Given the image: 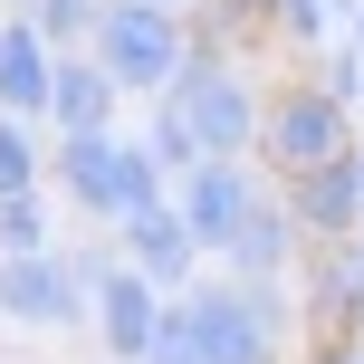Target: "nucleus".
<instances>
[{
  "label": "nucleus",
  "mask_w": 364,
  "mask_h": 364,
  "mask_svg": "<svg viewBox=\"0 0 364 364\" xmlns=\"http://www.w3.org/2000/svg\"><path fill=\"white\" fill-rule=\"evenodd\" d=\"M144 364H211V346H201V326H192V307L182 297H164V316H154V346Z\"/></svg>",
  "instance_id": "obj_15"
},
{
  "label": "nucleus",
  "mask_w": 364,
  "mask_h": 364,
  "mask_svg": "<svg viewBox=\"0 0 364 364\" xmlns=\"http://www.w3.org/2000/svg\"><path fill=\"white\" fill-rule=\"evenodd\" d=\"M48 77H58V48L38 38L29 10H0V106L48 125Z\"/></svg>",
  "instance_id": "obj_13"
},
{
  "label": "nucleus",
  "mask_w": 364,
  "mask_h": 364,
  "mask_svg": "<svg viewBox=\"0 0 364 364\" xmlns=\"http://www.w3.org/2000/svg\"><path fill=\"white\" fill-rule=\"evenodd\" d=\"M355 173H364V134H355Z\"/></svg>",
  "instance_id": "obj_24"
},
{
  "label": "nucleus",
  "mask_w": 364,
  "mask_h": 364,
  "mask_svg": "<svg viewBox=\"0 0 364 364\" xmlns=\"http://www.w3.org/2000/svg\"><path fill=\"white\" fill-rule=\"evenodd\" d=\"M115 269V250H10L0 259V326H77L96 316V278Z\"/></svg>",
  "instance_id": "obj_5"
},
{
  "label": "nucleus",
  "mask_w": 364,
  "mask_h": 364,
  "mask_svg": "<svg viewBox=\"0 0 364 364\" xmlns=\"http://www.w3.org/2000/svg\"><path fill=\"white\" fill-rule=\"evenodd\" d=\"M288 211H297V230H307V250H316V240H355L364 230V173H355V154L297 173L288 182Z\"/></svg>",
  "instance_id": "obj_12"
},
{
  "label": "nucleus",
  "mask_w": 364,
  "mask_h": 364,
  "mask_svg": "<svg viewBox=\"0 0 364 364\" xmlns=\"http://www.w3.org/2000/svg\"><path fill=\"white\" fill-rule=\"evenodd\" d=\"M259 96L269 87H250V68L230 48H201L192 38V68L154 96V115H173L192 134V154H259Z\"/></svg>",
  "instance_id": "obj_2"
},
{
  "label": "nucleus",
  "mask_w": 364,
  "mask_h": 364,
  "mask_svg": "<svg viewBox=\"0 0 364 364\" xmlns=\"http://www.w3.org/2000/svg\"><path fill=\"white\" fill-rule=\"evenodd\" d=\"M10 250H48V192H0V259Z\"/></svg>",
  "instance_id": "obj_16"
},
{
  "label": "nucleus",
  "mask_w": 364,
  "mask_h": 364,
  "mask_svg": "<svg viewBox=\"0 0 364 364\" xmlns=\"http://www.w3.org/2000/svg\"><path fill=\"white\" fill-rule=\"evenodd\" d=\"M154 316H164V288H154V278L115 250V269L96 278V336H106V355H115V364H144Z\"/></svg>",
  "instance_id": "obj_9"
},
{
  "label": "nucleus",
  "mask_w": 364,
  "mask_h": 364,
  "mask_svg": "<svg viewBox=\"0 0 364 364\" xmlns=\"http://www.w3.org/2000/svg\"><path fill=\"white\" fill-rule=\"evenodd\" d=\"M355 48H364V0H355Z\"/></svg>",
  "instance_id": "obj_23"
},
{
  "label": "nucleus",
  "mask_w": 364,
  "mask_h": 364,
  "mask_svg": "<svg viewBox=\"0 0 364 364\" xmlns=\"http://www.w3.org/2000/svg\"><path fill=\"white\" fill-rule=\"evenodd\" d=\"M115 106H125V87L106 77V58H96V48H58L48 125H58V134H96V125H115Z\"/></svg>",
  "instance_id": "obj_14"
},
{
  "label": "nucleus",
  "mask_w": 364,
  "mask_h": 364,
  "mask_svg": "<svg viewBox=\"0 0 364 364\" xmlns=\"http://www.w3.org/2000/svg\"><path fill=\"white\" fill-rule=\"evenodd\" d=\"M29 19H38V38H48V48H87L96 19H106V0H29Z\"/></svg>",
  "instance_id": "obj_17"
},
{
  "label": "nucleus",
  "mask_w": 364,
  "mask_h": 364,
  "mask_svg": "<svg viewBox=\"0 0 364 364\" xmlns=\"http://www.w3.org/2000/svg\"><path fill=\"white\" fill-rule=\"evenodd\" d=\"M364 326V230L307 250V336H355Z\"/></svg>",
  "instance_id": "obj_8"
},
{
  "label": "nucleus",
  "mask_w": 364,
  "mask_h": 364,
  "mask_svg": "<svg viewBox=\"0 0 364 364\" xmlns=\"http://www.w3.org/2000/svg\"><path fill=\"white\" fill-rule=\"evenodd\" d=\"M182 307H192L211 364H288V346H297L288 278H230V269H220V278H192Z\"/></svg>",
  "instance_id": "obj_1"
},
{
  "label": "nucleus",
  "mask_w": 364,
  "mask_h": 364,
  "mask_svg": "<svg viewBox=\"0 0 364 364\" xmlns=\"http://www.w3.org/2000/svg\"><path fill=\"white\" fill-rule=\"evenodd\" d=\"M297 250H307V230H297V211H288V182H259V201H250V220H240V240H230L220 269L230 278H288Z\"/></svg>",
  "instance_id": "obj_11"
},
{
  "label": "nucleus",
  "mask_w": 364,
  "mask_h": 364,
  "mask_svg": "<svg viewBox=\"0 0 364 364\" xmlns=\"http://www.w3.org/2000/svg\"><path fill=\"white\" fill-rule=\"evenodd\" d=\"M316 87L355 106V87H364V48H326V68H316Z\"/></svg>",
  "instance_id": "obj_20"
},
{
  "label": "nucleus",
  "mask_w": 364,
  "mask_h": 364,
  "mask_svg": "<svg viewBox=\"0 0 364 364\" xmlns=\"http://www.w3.org/2000/svg\"><path fill=\"white\" fill-rule=\"evenodd\" d=\"M326 19H336V0H278V38H307V48H316Z\"/></svg>",
  "instance_id": "obj_19"
},
{
  "label": "nucleus",
  "mask_w": 364,
  "mask_h": 364,
  "mask_svg": "<svg viewBox=\"0 0 364 364\" xmlns=\"http://www.w3.org/2000/svg\"><path fill=\"white\" fill-rule=\"evenodd\" d=\"M38 173H48V164H38V125L0 106V192H29Z\"/></svg>",
  "instance_id": "obj_18"
},
{
  "label": "nucleus",
  "mask_w": 364,
  "mask_h": 364,
  "mask_svg": "<svg viewBox=\"0 0 364 364\" xmlns=\"http://www.w3.org/2000/svg\"><path fill=\"white\" fill-rule=\"evenodd\" d=\"M0 10H29V0H0Z\"/></svg>",
  "instance_id": "obj_25"
},
{
  "label": "nucleus",
  "mask_w": 364,
  "mask_h": 364,
  "mask_svg": "<svg viewBox=\"0 0 364 364\" xmlns=\"http://www.w3.org/2000/svg\"><path fill=\"white\" fill-rule=\"evenodd\" d=\"M115 250H125V259H134V269H144L164 297H182V288L201 278V240H192V220H182L173 201H164V211H134V220H115Z\"/></svg>",
  "instance_id": "obj_10"
},
{
  "label": "nucleus",
  "mask_w": 364,
  "mask_h": 364,
  "mask_svg": "<svg viewBox=\"0 0 364 364\" xmlns=\"http://www.w3.org/2000/svg\"><path fill=\"white\" fill-rule=\"evenodd\" d=\"M307 364H364V355H355V336H316V346H307Z\"/></svg>",
  "instance_id": "obj_21"
},
{
  "label": "nucleus",
  "mask_w": 364,
  "mask_h": 364,
  "mask_svg": "<svg viewBox=\"0 0 364 364\" xmlns=\"http://www.w3.org/2000/svg\"><path fill=\"white\" fill-rule=\"evenodd\" d=\"M48 173H58V192H68L77 220L115 230V211H125V134H115V125H96V134H58Z\"/></svg>",
  "instance_id": "obj_7"
},
{
  "label": "nucleus",
  "mask_w": 364,
  "mask_h": 364,
  "mask_svg": "<svg viewBox=\"0 0 364 364\" xmlns=\"http://www.w3.org/2000/svg\"><path fill=\"white\" fill-rule=\"evenodd\" d=\"M259 182H269V173H250V154H201V164L173 182V211L192 220L201 259H230V240H240V220H250Z\"/></svg>",
  "instance_id": "obj_6"
},
{
  "label": "nucleus",
  "mask_w": 364,
  "mask_h": 364,
  "mask_svg": "<svg viewBox=\"0 0 364 364\" xmlns=\"http://www.w3.org/2000/svg\"><path fill=\"white\" fill-rule=\"evenodd\" d=\"M336 154H355L346 96H326L316 77H278V87L259 96V154H250V164L269 173V182H297V173L336 164Z\"/></svg>",
  "instance_id": "obj_3"
},
{
  "label": "nucleus",
  "mask_w": 364,
  "mask_h": 364,
  "mask_svg": "<svg viewBox=\"0 0 364 364\" xmlns=\"http://www.w3.org/2000/svg\"><path fill=\"white\" fill-rule=\"evenodd\" d=\"M154 10H182V19H192V10H201V0H154Z\"/></svg>",
  "instance_id": "obj_22"
},
{
  "label": "nucleus",
  "mask_w": 364,
  "mask_h": 364,
  "mask_svg": "<svg viewBox=\"0 0 364 364\" xmlns=\"http://www.w3.org/2000/svg\"><path fill=\"white\" fill-rule=\"evenodd\" d=\"M87 48L106 58V77L125 96H164L173 77L192 68V19H182V10H154V0H106V19H96Z\"/></svg>",
  "instance_id": "obj_4"
}]
</instances>
